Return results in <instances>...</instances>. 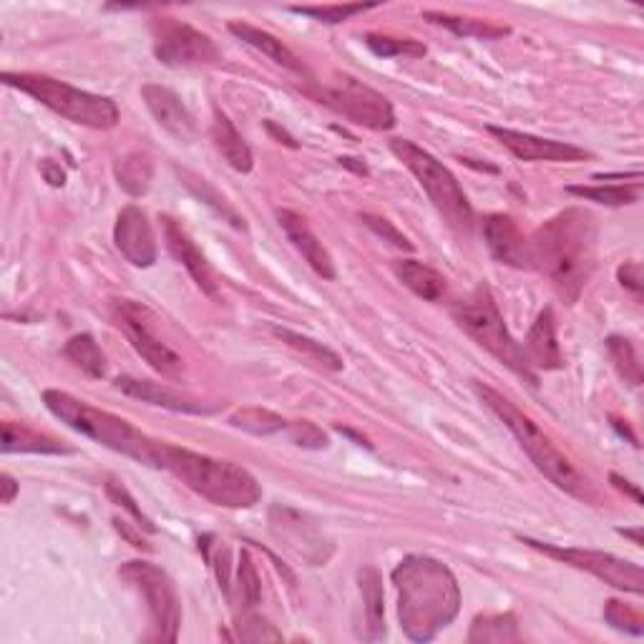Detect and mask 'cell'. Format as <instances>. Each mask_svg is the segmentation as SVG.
Listing matches in <instances>:
<instances>
[{
	"label": "cell",
	"instance_id": "obj_1",
	"mask_svg": "<svg viewBox=\"0 0 644 644\" xmlns=\"http://www.w3.org/2000/svg\"><path fill=\"white\" fill-rule=\"evenodd\" d=\"M398 619L408 640L430 642L461 609V590L451 569L434 557H405L393 569Z\"/></svg>",
	"mask_w": 644,
	"mask_h": 644
},
{
	"label": "cell",
	"instance_id": "obj_2",
	"mask_svg": "<svg viewBox=\"0 0 644 644\" xmlns=\"http://www.w3.org/2000/svg\"><path fill=\"white\" fill-rule=\"evenodd\" d=\"M534 270L549 277L569 305H574L594 272L597 222L590 211L572 207L544 222L532 240Z\"/></svg>",
	"mask_w": 644,
	"mask_h": 644
},
{
	"label": "cell",
	"instance_id": "obj_3",
	"mask_svg": "<svg viewBox=\"0 0 644 644\" xmlns=\"http://www.w3.org/2000/svg\"><path fill=\"white\" fill-rule=\"evenodd\" d=\"M154 466L169 471L171 476H177L186 488H192L194 494L215 507L252 509L263 499V486L247 469L232 461L194 453L190 448L159 441Z\"/></svg>",
	"mask_w": 644,
	"mask_h": 644
},
{
	"label": "cell",
	"instance_id": "obj_4",
	"mask_svg": "<svg viewBox=\"0 0 644 644\" xmlns=\"http://www.w3.org/2000/svg\"><path fill=\"white\" fill-rule=\"evenodd\" d=\"M474 390L488 411L517 436L519 446L524 448L528 459L534 461V466L539 469L554 486L576 496V499H590V484H586V478L579 474L574 463L549 441V436H546L526 413H521L509 398H503L499 390H494L491 386H484V382L476 380Z\"/></svg>",
	"mask_w": 644,
	"mask_h": 644
},
{
	"label": "cell",
	"instance_id": "obj_5",
	"mask_svg": "<svg viewBox=\"0 0 644 644\" xmlns=\"http://www.w3.org/2000/svg\"><path fill=\"white\" fill-rule=\"evenodd\" d=\"M44 403L56 418L66 423L76 434L92 438V441L111 448V451L124 453L129 459L142 461L146 466H154V453H157L159 441H151L149 436L136 430L129 421L109 411H101L96 405H88L86 401H78L66 390H44Z\"/></svg>",
	"mask_w": 644,
	"mask_h": 644
},
{
	"label": "cell",
	"instance_id": "obj_6",
	"mask_svg": "<svg viewBox=\"0 0 644 644\" xmlns=\"http://www.w3.org/2000/svg\"><path fill=\"white\" fill-rule=\"evenodd\" d=\"M3 84L19 92L28 94L40 106L59 113L66 121L78 126L96 129V132H109L119 124V106L106 96L81 92V88L66 84V81L40 76V73H11L5 71Z\"/></svg>",
	"mask_w": 644,
	"mask_h": 644
},
{
	"label": "cell",
	"instance_id": "obj_7",
	"mask_svg": "<svg viewBox=\"0 0 644 644\" xmlns=\"http://www.w3.org/2000/svg\"><path fill=\"white\" fill-rule=\"evenodd\" d=\"M451 313H453V320L459 323V328L466 332L471 340L478 342L486 353H491L496 361L507 365V368L517 375H521V378L532 382V386L539 382L536 370L526 361L524 348L511 338V332L507 328V323H503V315L499 305H496L494 292L488 290V284H478L469 297H463L453 305Z\"/></svg>",
	"mask_w": 644,
	"mask_h": 644
},
{
	"label": "cell",
	"instance_id": "obj_8",
	"mask_svg": "<svg viewBox=\"0 0 644 644\" xmlns=\"http://www.w3.org/2000/svg\"><path fill=\"white\" fill-rule=\"evenodd\" d=\"M390 151L418 179L423 192L428 194L434 207L446 217V222L459 232H471V227H474V207L463 194L459 179L434 154L421 149L418 144L408 142V138H390Z\"/></svg>",
	"mask_w": 644,
	"mask_h": 644
},
{
	"label": "cell",
	"instance_id": "obj_9",
	"mask_svg": "<svg viewBox=\"0 0 644 644\" xmlns=\"http://www.w3.org/2000/svg\"><path fill=\"white\" fill-rule=\"evenodd\" d=\"M119 576L142 592L151 615L154 640L177 642L179 627H182V602H179L177 586L165 569L151 561H126L119 569Z\"/></svg>",
	"mask_w": 644,
	"mask_h": 644
},
{
	"label": "cell",
	"instance_id": "obj_10",
	"mask_svg": "<svg viewBox=\"0 0 644 644\" xmlns=\"http://www.w3.org/2000/svg\"><path fill=\"white\" fill-rule=\"evenodd\" d=\"M317 99L342 113L353 124L370 129V132H388L396 126L393 104L375 88L365 86L363 81L348 76V73H340L332 84H325Z\"/></svg>",
	"mask_w": 644,
	"mask_h": 644
},
{
	"label": "cell",
	"instance_id": "obj_11",
	"mask_svg": "<svg viewBox=\"0 0 644 644\" xmlns=\"http://www.w3.org/2000/svg\"><path fill=\"white\" fill-rule=\"evenodd\" d=\"M521 544L532 546V549L546 554V557L564 561V564L582 569V572L602 579V582L615 586L619 592L627 594H642L644 592V572L634 561L619 559L615 554L607 551H594V549H576V546H557V544H544L528 536H519Z\"/></svg>",
	"mask_w": 644,
	"mask_h": 644
},
{
	"label": "cell",
	"instance_id": "obj_12",
	"mask_svg": "<svg viewBox=\"0 0 644 644\" xmlns=\"http://www.w3.org/2000/svg\"><path fill=\"white\" fill-rule=\"evenodd\" d=\"M154 56L171 69H197L215 66L222 59L215 40L207 34L192 28L190 23L177 19H154L151 21Z\"/></svg>",
	"mask_w": 644,
	"mask_h": 644
},
{
	"label": "cell",
	"instance_id": "obj_13",
	"mask_svg": "<svg viewBox=\"0 0 644 644\" xmlns=\"http://www.w3.org/2000/svg\"><path fill=\"white\" fill-rule=\"evenodd\" d=\"M144 315L146 309L138 303H134V300H113V320H117L121 332H124L126 340L132 342L136 353L142 355L154 370L165 375V378L182 380L186 373L182 355H177L167 342H161L157 336H154L149 325L144 320Z\"/></svg>",
	"mask_w": 644,
	"mask_h": 644
},
{
	"label": "cell",
	"instance_id": "obj_14",
	"mask_svg": "<svg viewBox=\"0 0 644 644\" xmlns=\"http://www.w3.org/2000/svg\"><path fill=\"white\" fill-rule=\"evenodd\" d=\"M488 134L499 138L503 149H509L513 157L521 161H584L592 159V154L582 149V146L557 142V138H544L526 132H517V129L507 126H488Z\"/></svg>",
	"mask_w": 644,
	"mask_h": 644
},
{
	"label": "cell",
	"instance_id": "obj_15",
	"mask_svg": "<svg viewBox=\"0 0 644 644\" xmlns=\"http://www.w3.org/2000/svg\"><path fill=\"white\" fill-rule=\"evenodd\" d=\"M113 244L126 257V263L142 270L157 263V240H154L151 222L136 204H129L119 211L117 224H113Z\"/></svg>",
	"mask_w": 644,
	"mask_h": 644
},
{
	"label": "cell",
	"instance_id": "obj_16",
	"mask_svg": "<svg viewBox=\"0 0 644 644\" xmlns=\"http://www.w3.org/2000/svg\"><path fill=\"white\" fill-rule=\"evenodd\" d=\"M484 240L494 259L517 270H534L532 244L509 215H491L484 219Z\"/></svg>",
	"mask_w": 644,
	"mask_h": 644
},
{
	"label": "cell",
	"instance_id": "obj_17",
	"mask_svg": "<svg viewBox=\"0 0 644 644\" xmlns=\"http://www.w3.org/2000/svg\"><path fill=\"white\" fill-rule=\"evenodd\" d=\"M142 99L146 104V109L157 124L165 129L167 134H171L177 142L190 144L194 136H197V124H194V117L190 109L182 104V99L171 92L167 86L159 84H144L142 86Z\"/></svg>",
	"mask_w": 644,
	"mask_h": 644
},
{
	"label": "cell",
	"instance_id": "obj_18",
	"mask_svg": "<svg viewBox=\"0 0 644 644\" xmlns=\"http://www.w3.org/2000/svg\"><path fill=\"white\" fill-rule=\"evenodd\" d=\"M277 222H280L282 232L288 234V240L292 242L300 255H303L305 263L313 267V270L323 277V280H336V263H332L330 252L320 238L309 230V224L305 222V217H300L297 211L292 209H280L277 211Z\"/></svg>",
	"mask_w": 644,
	"mask_h": 644
},
{
	"label": "cell",
	"instance_id": "obj_19",
	"mask_svg": "<svg viewBox=\"0 0 644 644\" xmlns=\"http://www.w3.org/2000/svg\"><path fill=\"white\" fill-rule=\"evenodd\" d=\"M165 240L167 247L179 265H184V270L192 275V280L197 282V288L204 292V295L217 297V282H215V272L207 263V257L202 255V250L192 242L190 234L182 230V224H177V219L165 217Z\"/></svg>",
	"mask_w": 644,
	"mask_h": 644
},
{
	"label": "cell",
	"instance_id": "obj_20",
	"mask_svg": "<svg viewBox=\"0 0 644 644\" xmlns=\"http://www.w3.org/2000/svg\"><path fill=\"white\" fill-rule=\"evenodd\" d=\"M524 355L534 370H559L564 365L557 340V317L551 307H544L524 340Z\"/></svg>",
	"mask_w": 644,
	"mask_h": 644
},
{
	"label": "cell",
	"instance_id": "obj_21",
	"mask_svg": "<svg viewBox=\"0 0 644 644\" xmlns=\"http://www.w3.org/2000/svg\"><path fill=\"white\" fill-rule=\"evenodd\" d=\"M117 388L121 393L138 398V401L169 408V411H177V413L207 411V408H204L199 401H194L192 396L182 393V390H174L171 386H167V382H154V380L132 378V375H121V378H117Z\"/></svg>",
	"mask_w": 644,
	"mask_h": 644
},
{
	"label": "cell",
	"instance_id": "obj_22",
	"mask_svg": "<svg viewBox=\"0 0 644 644\" xmlns=\"http://www.w3.org/2000/svg\"><path fill=\"white\" fill-rule=\"evenodd\" d=\"M272 511L280 517V521L272 517V532L280 536V539L288 542V546H292V549H295L303 559H307L313 567H320L323 561H328L330 554L323 551L325 542L313 532V526H309L300 513L290 509H272Z\"/></svg>",
	"mask_w": 644,
	"mask_h": 644
},
{
	"label": "cell",
	"instance_id": "obj_23",
	"mask_svg": "<svg viewBox=\"0 0 644 644\" xmlns=\"http://www.w3.org/2000/svg\"><path fill=\"white\" fill-rule=\"evenodd\" d=\"M211 144L222 154L227 165L240 174H250L255 167V157H252L250 144L244 142L242 134L234 129L230 117L222 109H215V121H211Z\"/></svg>",
	"mask_w": 644,
	"mask_h": 644
},
{
	"label": "cell",
	"instance_id": "obj_24",
	"mask_svg": "<svg viewBox=\"0 0 644 644\" xmlns=\"http://www.w3.org/2000/svg\"><path fill=\"white\" fill-rule=\"evenodd\" d=\"M357 584L363 594L365 640L378 642L386 637V605H382V576L375 567H363L357 572Z\"/></svg>",
	"mask_w": 644,
	"mask_h": 644
},
{
	"label": "cell",
	"instance_id": "obj_25",
	"mask_svg": "<svg viewBox=\"0 0 644 644\" xmlns=\"http://www.w3.org/2000/svg\"><path fill=\"white\" fill-rule=\"evenodd\" d=\"M227 28H230L232 36H238L247 46L257 48L259 53H265L267 59H272L275 63H280L282 69H290V71H295V73H307L305 71V63L300 61L297 56L292 53L290 48L282 44L280 38L272 36V34H267V31L257 28V26H250V23H242V21H232Z\"/></svg>",
	"mask_w": 644,
	"mask_h": 644
},
{
	"label": "cell",
	"instance_id": "obj_26",
	"mask_svg": "<svg viewBox=\"0 0 644 644\" xmlns=\"http://www.w3.org/2000/svg\"><path fill=\"white\" fill-rule=\"evenodd\" d=\"M393 272L413 295L428 300V303H436V300L443 297L446 280L434 267L423 265L418 259H398V263H393Z\"/></svg>",
	"mask_w": 644,
	"mask_h": 644
},
{
	"label": "cell",
	"instance_id": "obj_27",
	"mask_svg": "<svg viewBox=\"0 0 644 644\" xmlns=\"http://www.w3.org/2000/svg\"><path fill=\"white\" fill-rule=\"evenodd\" d=\"M0 448H3V453H73V448L63 446L56 438L13 421L3 423V446Z\"/></svg>",
	"mask_w": 644,
	"mask_h": 644
},
{
	"label": "cell",
	"instance_id": "obj_28",
	"mask_svg": "<svg viewBox=\"0 0 644 644\" xmlns=\"http://www.w3.org/2000/svg\"><path fill=\"white\" fill-rule=\"evenodd\" d=\"M113 174H117L119 186L129 197H144L154 179V161L149 154L132 151L113 165Z\"/></svg>",
	"mask_w": 644,
	"mask_h": 644
},
{
	"label": "cell",
	"instance_id": "obj_29",
	"mask_svg": "<svg viewBox=\"0 0 644 644\" xmlns=\"http://www.w3.org/2000/svg\"><path fill=\"white\" fill-rule=\"evenodd\" d=\"M63 355L76 365L78 370H84L88 378H104L106 375V355L101 353L99 342L88 332H81V336H73L66 348H63Z\"/></svg>",
	"mask_w": 644,
	"mask_h": 644
},
{
	"label": "cell",
	"instance_id": "obj_30",
	"mask_svg": "<svg viewBox=\"0 0 644 644\" xmlns=\"http://www.w3.org/2000/svg\"><path fill=\"white\" fill-rule=\"evenodd\" d=\"M230 426L252 436H275L288 430L290 423L267 408H240L238 413L230 415Z\"/></svg>",
	"mask_w": 644,
	"mask_h": 644
},
{
	"label": "cell",
	"instance_id": "obj_31",
	"mask_svg": "<svg viewBox=\"0 0 644 644\" xmlns=\"http://www.w3.org/2000/svg\"><path fill=\"white\" fill-rule=\"evenodd\" d=\"M519 634V622L513 615H486L476 617L474 624H471L469 642H517Z\"/></svg>",
	"mask_w": 644,
	"mask_h": 644
},
{
	"label": "cell",
	"instance_id": "obj_32",
	"mask_svg": "<svg viewBox=\"0 0 644 644\" xmlns=\"http://www.w3.org/2000/svg\"><path fill=\"white\" fill-rule=\"evenodd\" d=\"M574 197L607 204V207H624V204L640 202L642 184H599V186H567Z\"/></svg>",
	"mask_w": 644,
	"mask_h": 644
},
{
	"label": "cell",
	"instance_id": "obj_33",
	"mask_svg": "<svg viewBox=\"0 0 644 644\" xmlns=\"http://www.w3.org/2000/svg\"><path fill=\"white\" fill-rule=\"evenodd\" d=\"M426 19L438 23V26H443L448 31H453L455 36H463V38L494 40V38H503V36L511 34V28L491 26V23L476 21V19H455V15H448V13H426Z\"/></svg>",
	"mask_w": 644,
	"mask_h": 644
},
{
	"label": "cell",
	"instance_id": "obj_34",
	"mask_svg": "<svg viewBox=\"0 0 644 644\" xmlns=\"http://www.w3.org/2000/svg\"><path fill=\"white\" fill-rule=\"evenodd\" d=\"M272 332L282 342H288L290 348H295L297 353L307 355L309 361L320 363V365H325V368H330V370H342V357L336 353V350H330L328 345H323V342L300 336V332H292L288 328H272Z\"/></svg>",
	"mask_w": 644,
	"mask_h": 644
},
{
	"label": "cell",
	"instance_id": "obj_35",
	"mask_svg": "<svg viewBox=\"0 0 644 644\" xmlns=\"http://www.w3.org/2000/svg\"><path fill=\"white\" fill-rule=\"evenodd\" d=\"M607 353L615 363L617 373L622 375L624 382H630L632 388L642 386V363L637 353H634V345L622 336H611L607 338Z\"/></svg>",
	"mask_w": 644,
	"mask_h": 644
},
{
	"label": "cell",
	"instance_id": "obj_36",
	"mask_svg": "<svg viewBox=\"0 0 644 644\" xmlns=\"http://www.w3.org/2000/svg\"><path fill=\"white\" fill-rule=\"evenodd\" d=\"M182 182L186 190H190L194 197H199L207 207H211L217 211V215H222V219H227L232 227H238V230H244V219L234 211V207H230V202H227L222 194H217L211 186L204 182V179L190 174V171H182Z\"/></svg>",
	"mask_w": 644,
	"mask_h": 644
},
{
	"label": "cell",
	"instance_id": "obj_37",
	"mask_svg": "<svg viewBox=\"0 0 644 644\" xmlns=\"http://www.w3.org/2000/svg\"><path fill=\"white\" fill-rule=\"evenodd\" d=\"M378 8L375 3H338V5H297L292 8V13L307 15V19H315L320 23H330V26H338V23H345L353 19V15H361L365 11H373Z\"/></svg>",
	"mask_w": 644,
	"mask_h": 644
},
{
	"label": "cell",
	"instance_id": "obj_38",
	"mask_svg": "<svg viewBox=\"0 0 644 644\" xmlns=\"http://www.w3.org/2000/svg\"><path fill=\"white\" fill-rule=\"evenodd\" d=\"M365 46L370 48L380 59H393V56H411V59H421L426 56V46L411 38H390V36H365Z\"/></svg>",
	"mask_w": 644,
	"mask_h": 644
},
{
	"label": "cell",
	"instance_id": "obj_39",
	"mask_svg": "<svg viewBox=\"0 0 644 644\" xmlns=\"http://www.w3.org/2000/svg\"><path fill=\"white\" fill-rule=\"evenodd\" d=\"M605 619L615 627L619 632H627V634H634V637H640L644 634V619L642 615L634 607L624 605V602H617V599H609L607 607H605Z\"/></svg>",
	"mask_w": 644,
	"mask_h": 644
},
{
	"label": "cell",
	"instance_id": "obj_40",
	"mask_svg": "<svg viewBox=\"0 0 644 644\" xmlns=\"http://www.w3.org/2000/svg\"><path fill=\"white\" fill-rule=\"evenodd\" d=\"M238 579H240V594L242 602L247 607L259 605V597H263V584H259V574L255 569V561L247 551H240L238 561Z\"/></svg>",
	"mask_w": 644,
	"mask_h": 644
},
{
	"label": "cell",
	"instance_id": "obj_41",
	"mask_svg": "<svg viewBox=\"0 0 644 644\" xmlns=\"http://www.w3.org/2000/svg\"><path fill=\"white\" fill-rule=\"evenodd\" d=\"M106 494H109V499L113 503H119V507H124L132 517L136 519V526L138 528H146V532H157V526L151 524V519L146 517V513L136 507V501L132 499V494L126 491L124 484H119V481H106Z\"/></svg>",
	"mask_w": 644,
	"mask_h": 644
},
{
	"label": "cell",
	"instance_id": "obj_42",
	"mask_svg": "<svg viewBox=\"0 0 644 644\" xmlns=\"http://www.w3.org/2000/svg\"><path fill=\"white\" fill-rule=\"evenodd\" d=\"M361 222L368 227L370 232L378 234V238H382V242H390L393 247L398 250H405V252H413V242L405 238V234L398 230V227L393 222H388L386 217H375V215H361Z\"/></svg>",
	"mask_w": 644,
	"mask_h": 644
},
{
	"label": "cell",
	"instance_id": "obj_43",
	"mask_svg": "<svg viewBox=\"0 0 644 644\" xmlns=\"http://www.w3.org/2000/svg\"><path fill=\"white\" fill-rule=\"evenodd\" d=\"M240 640L244 642H267V640H282V634L275 630V627L267 622V619L257 615H242L240 624Z\"/></svg>",
	"mask_w": 644,
	"mask_h": 644
},
{
	"label": "cell",
	"instance_id": "obj_44",
	"mask_svg": "<svg viewBox=\"0 0 644 644\" xmlns=\"http://www.w3.org/2000/svg\"><path fill=\"white\" fill-rule=\"evenodd\" d=\"M292 441L303 448H313V451H320V448H328V436L323 434L320 428L315 426V423L309 421H297V423H290L288 426Z\"/></svg>",
	"mask_w": 644,
	"mask_h": 644
},
{
	"label": "cell",
	"instance_id": "obj_45",
	"mask_svg": "<svg viewBox=\"0 0 644 644\" xmlns=\"http://www.w3.org/2000/svg\"><path fill=\"white\" fill-rule=\"evenodd\" d=\"M617 280L624 290H630L634 297H642V265L640 263L619 265Z\"/></svg>",
	"mask_w": 644,
	"mask_h": 644
},
{
	"label": "cell",
	"instance_id": "obj_46",
	"mask_svg": "<svg viewBox=\"0 0 644 644\" xmlns=\"http://www.w3.org/2000/svg\"><path fill=\"white\" fill-rule=\"evenodd\" d=\"M40 174L51 186H63L66 184V171H63L53 159H44L40 161Z\"/></svg>",
	"mask_w": 644,
	"mask_h": 644
},
{
	"label": "cell",
	"instance_id": "obj_47",
	"mask_svg": "<svg viewBox=\"0 0 644 644\" xmlns=\"http://www.w3.org/2000/svg\"><path fill=\"white\" fill-rule=\"evenodd\" d=\"M0 488H3V496H0V501H3V503H13V499L21 491L19 481H15L11 474L0 476Z\"/></svg>",
	"mask_w": 644,
	"mask_h": 644
},
{
	"label": "cell",
	"instance_id": "obj_48",
	"mask_svg": "<svg viewBox=\"0 0 644 644\" xmlns=\"http://www.w3.org/2000/svg\"><path fill=\"white\" fill-rule=\"evenodd\" d=\"M609 481H611V484H615V486L619 488V491L630 494L632 499H634V503H640V507H642V494H640V488H637V486H632L630 481L622 478V476H617V474H611V476H609Z\"/></svg>",
	"mask_w": 644,
	"mask_h": 644
},
{
	"label": "cell",
	"instance_id": "obj_49",
	"mask_svg": "<svg viewBox=\"0 0 644 644\" xmlns=\"http://www.w3.org/2000/svg\"><path fill=\"white\" fill-rule=\"evenodd\" d=\"M267 132H270V134H275L277 138H280V144H288L290 149H297V142H295V138H292L288 132H284V129H280L277 124H272V121H267Z\"/></svg>",
	"mask_w": 644,
	"mask_h": 644
},
{
	"label": "cell",
	"instance_id": "obj_50",
	"mask_svg": "<svg viewBox=\"0 0 644 644\" xmlns=\"http://www.w3.org/2000/svg\"><path fill=\"white\" fill-rule=\"evenodd\" d=\"M338 161H340V167H348V169H353V171H357V174H363V177H365V174H368V167H365V165H357V161H361V159H350V157H340Z\"/></svg>",
	"mask_w": 644,
	"mask_h": 644
},
{
	"label": "cell",
	"instance_id": "obj_51",
	"mask_svg": "<svg viewBox=\"0 0 644 644\" xmlns=\"http://www.w3.org/2000/svg\"><path fill=\"white\" fill-rule=\"evenodd\" d=\"M619 534L630 536V539H632L634 544L642 546V532H640V528H619Z\"/></svg>",
	"mask_w": 644,
	"mask_h": 644
},
{
	"label": "cell",
	"instance_id": "obj_52",
	"mask_svg": "<svg viewBox=\"0 0 644 644\" xmlns=\"http://www.w3.org/2000/svg\"><path fill=\"white\" fill-rule=\"evenodd\" d=\"M611 423H615V428L619 430V434H622V436H627V438H630V441H632L634 446H640V443H637V438H634V436H632V430H630V428H627V426H622V421H617V418H615V421H611Z\"/></svg>",
	"mask_w": 644,
	"mask_h": 644
}]
</instances>
